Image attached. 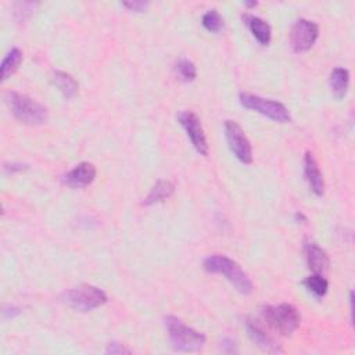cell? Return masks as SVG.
Returning a JSON list of instances; mask_svg holds the SVG:
<instances>
[{
	"label": "cell",
	"mask_w": 355,
	"mask_h": 355,
	"mask_svg": "<svg viewBox=\"0 0 355 355\" xmlns=\"http://www.w3.org/2000/svg\"><path fill=\"white\" fill-rule=\"evenodd\" d=\"M165 327L168 330L172 347L182 352L200 351L206 344V336L193 327L185 325L176 316H165Z\"/></svg>",
	"instance_id": "cell-3"
},
{
	"label": "cell",
	"mask_w": 355,
	"mask_h": 355,
	"mask_svg": "<svg viewBox=\"0 0 355 355\" xmlns=\"http://www.w3.org/2000/svg\"><path fill=\"white\" fill-rule=\"evenodd\" d=\"M64 302L78 311V312H89L95 308H99L107 302V294L92 284H81L67 290L63 294Z\"/></svg>",
	"instance_id": "cell-5"
},
{
	"label": "cell",
	"mask_w": 355,
	"mask_h": 355,
	"mask_svg": "<svg viewBox=\"0 0 355 355\" xmlns=\"http://www.w3.org/2000/svg\"><path fill=\"white\" fill-rule=\"evenodd\" d=\"M304 175H305L309 189L316 196H323V193H325L323 175H322L319 165L311 152H307L304 156Z\"/></svg>",
	"instance_id": "cell-12"
},
{
	"label": "cell",
	"mask_w": 355,
	"mask_h": 355,
	"mask_svg": "<svg viewBox=\"0 0 355 355\" xmlns=\"http://www.w3.org/2000/svg\"><path fill=\"white\" fill-rule=\"evenodd\" d=\"M246 330L251 341L260 347L262 351L266 352H282L280 345L273 340L271 334L262 327V325L258 320L254 319H247L246 320Z\"/></svg>",
	"instance_id": "cell-10"
},
{
	"label": "cell",
	"mask_w": 355,
	"mask_h": 355,
	"mask_svg": "<svg viewBox=\"0 0 355 355\" xmlns=\"http://www.w3.org/2000/svg\"><path fill=\"white\" fill-rule=\"evenodd\" d=\"M302 284L305 286V289L312 293L315 297H323L327 293L329 289V282L323 275L319 273H313L311 276H308Z\"/></svg>",
	"instance_id": "cell-19"
},
{
	"label": "cell",
	"mask_w": 355,
	"mask_h": 355,
	"mask_svg": "<svg viewBox=\"0 0 355 355\" xmlns=\"http://www.w3.org/2000/svg\"><path fill=\"white\" fill-rule=\"evenodd\" d=\"M53 84L59 88V91L64 95L66 99H73L78 93V82L73 75L64 71H55L52 74Z\"/></svg>",
	"instance_id": "cell-17"
},
{
	"label": "cell",
	"mask_w": 355,
	"mask_h": 355,
	"mask_svg": "<svg viewBox=\"0 0 355 355\" xmlns=\"http://www.w3.org/2000/svg\"><path fill=\"white\" fill-rule=\"evenodd\" d=\"M204 269L210 273L222 275L239 293L248 295L254 290V284L248 275L242 269V266L226 255L214 254L204 260Z\"/></svg>",
	"instance_id": "cell-1"
},
{
	"label": "cell",
	"mask_w": 355,
	"mask_h": 355,
	"mask_svg": "<svg viewBox=\"0 0 355 355\" xmlns=\"http://www.w3.org/2000/svg\"><path fill=\"white\" fill-rule=\"evenodd\" d=\"M225 138L230 152L243 164L253 163V147L242 127L232 120L225 121Z\"/></svg>",
	"instance_id": "cell-7"
},
{
	"label": "cell",
	"mask_w": 355,
	"mask_h": 355,
	"mask_svg": "<svg viewBox=\"0 0 355 355\" xmlns=\"http://www.w3.org/2000/svg\"><path fill=\"white\" fill-rule=\"evenodd\" d=\"M107 354H111V355H117V354H131L132 351L127 347H124L122 344L120 343H110L107 349H106Z\"/></svg>",
	"instance_id": "cell-22"
},
{
	"label": "cell",
	"mask_w": 355,
	"mask_h": 355,
	"mask_svg": "<svg viewBox=\"0 0 355 355\" xmlns=\"http://www.w3.org/2000/svg\"><path fill=\"white\" fill-rule=\"evenodd\" d=\"M330 89L331 93L334 95V98L337 99H343L348 91V85H349V73L348 70L343 69V67H337L330 73Z\"/></svg>",
	"instance_id": "cell-16"
},
{
	"label": "cell",
	"mask_w": 355,
	"mask_h": 355,
	"mask_svg": "<svg viewBox=\"0 0 355 355\" xmlns=\"http://www.w3.org/2000/svg\"><path fill=\"white\" fill-rule=\"evenodd\" d=\"M319 37V26L315 21L300 19L297 20L290 31L291 48L295 53H304L309 51Z\"/></svg>",
	"instance_id": "cell-8"
},
{
	"label": "cell",
	"mask_w": 355,
	"mask_h": 355,
	"mask_svg": "<svg viewBox=\"0 0 355 355\" xmlns=\"http://www.w3.org/2000/svg\"><path fill=\"white\" fill-rule=\"evenodd\" d=\"M26 168H27L26 164H17V163L6 164V165H5V171H9V172H12V174L19 172V171H23V170H26Z\"/></svg>",
	"instance_id": "cell-24"
},
{
	"label": "cell",
	"mask_w": 355,
	"mask_h": 355,
	"mask_svg": "<svg viewBox=\"0 0 355 355\" xmlns=\"http://www.w3.org/2000/svg\"><path fill=\"white\" fill-rule=\"evenodd\" d=\"M224 351L225 352H237V349H236V343L232 340V338H228V340H225L224 341Z\"/></svg>",
	"instance_id": "cell-25"
},
{
	"label": "cell",
	"mask_w": 355,
	"mask_h": 355,
	"mask_svg": "<svg viewBox=\"0 0 355 355\" xmlns=\"http://www.w3.org/2000/svg\"><path fill=\"white\" fill-rule=\"evenodd\" d=\"M178 121L182 125V128L186 131V135L192 140V145L194 146V149L200 154L207 156L208 154V142H207V138H206V134H204V129H203L199 116L193 111L185 110V111L179 113Z\"/></svg>",
	"instance_id": "cell-9"
},
{
	"label": "cell",
	"mask_w": 355,
	"mask_h": 355,
	"mask_svg": "<svg viewBox=\"0 0 355 355\" xmlns=\"http://www.w3.org/2000/svg\"><path fill=\"white\" fill-rule=\"evenodd\" d=\"M124 6L134 12H143L149 6V2H142V0H136V2H124Z\"/></svg>",
	"instance_id": "cell-23"
},
{
	"label": "cell",
	"mask_w": 355,
	"mask_h": 355,
	"mask_svg": "<svg viewBox=\"0 0 355 355\" xmlns=\"http://www.w3.org/2000/svg\"><path fill=\"white\" fill-rule=\"evenodd\" d=\"M261 316L272 329L283 336L291 334L301 322L298 309L291 304L265 305L261 309Z\"/></svg>",
	"instance_id": "cell-4"
},
{
	"label": "cell",
	"mask_w": 355,
	"mask_h": 355,
	"mask_svg": "<svg viewBox=\"0 0 355 355\" xmlns=\"http://www.w3.org/2000/svg\"><path fill=\"white\" fill-rule=\"evenodd\" d=\"M243 21L261 45H269L272 38V30L266 21L253 15H243Z\"/></svg>",
	"instance_id": "cell-14"
},
{
	"label": "cell",
	"mask_w": 355,
	"mask_h": 355,
	"mask_svg": "<svg viewBox=\"0 0 355 355\" xmlns=\"http://www.w3.org/2000/svg\"><path fill=\"white\" fill-rule=\"evenodd\" d=\"M201 23H203V27L210 33H219L224 27V20H222L221 15L218 13V10H215V9L208 10L203 16Z\"/></svg>",
	"instance_id": "cell-20"
},
{
	"label": "cell",
	"mask_w": 355,
	"mask_h": 355,
	"mask_svg": "<svg viewBox=\"0 0 355 355\" xmlns=\"http://www.w3.org/2000/svg\"><path fill=\"white\" fill-rule=\"evenodd\" d=\"M176 73L179 74V77L186 81V82H192L196 80L197 77V70H196V66L194 63H192L190 60L188 59H182L178 62L176 64Z\"/></svg>",
	"instance_id": "cell-21"
},
{
	"label": "cell",
	"mask_w": 355,
	"mask_h": 355,
	"mask_svg": "<svg viewBox=\"0 0 355 355\" xmlns=\"http://www.w3.org/2000/svg\"><path fill=\"white\" fill-rule=\"evenodd\" d=\"M304 250H305V258L309 269L313 273H319V275L326 273L330 265L329 255L326 254V251L322 247H319L315 242H307Z\"/></svg>",
	"instance_id": "cell-13"
},
{
	"label": "cell",
	"mask_w": 355,
	"mask_h": 355,
	"mask_svg": "<svg viewBox=\"0 0 355 355\" xmlns=\"http://www.w3.org/2000/svg\"><path fill=\"white\" fill-rule=\"evenodd\" d=\"M5 102L13 116L23 124L41 125L45 124L49 118L48 109L27 95L19 92H8L5 95Z\"/></svg>",
	"instance_id": "cell-2"
},
{
	"label": "cell",
	"mask_w": 355,
	"mask_h": 355,
	"mask_svg": "<svg viewBox=\"0 0 355 355\" xmlns=\"http://www.w3.org/2000/svg\"><path fill=\"white\" fill-rule=\"evenodd\" d=\"M96 167L92 163H80L75 168L67 172L63 178V182L74 189H81L89 186L96 178Z\"/></svg>",
	"instance_id": "cell-11"
},
{
	"label": "cell",
	"mask_w": 355,
	"mask_h": 355,
	"mask_svg": "<svg viewBox=\"0 0 355 355\" xmlns=\"http://www.w3.org/2000/svg\"><path fill=\"white\" fill-rule=\"evenodd\" d=\"M175 192V185L171 181H158L149 192L147 197L143 201V206H153L170 199Z\"/></svg>",
	"instance_id": "cell-15"
},
{
	"label": "cell",
	"mask_w": 355,
	"mask_h": 355,
	"mask_svg": "<svg viewBox=\"0 0 355 355\" xmlns=\"http://www.w3.org/2000/svg\"><path fill=\"white\" fill-rule=\"evenodd\" d=\"M21 62H23V52L19 48H13L5 56L2 66H0V71H2V81H6L8 78H10L17 71Z\"/></svg>",
	"instance_id": "cell-18"
},
{
	"label": "cell",
	"mask_w": 355,
	"mask_h": 355,
	"mask_svg": "<svg viewBox=\"0 0 355 355\" xmlns=\"http://www.w3.org/2000/svg\"><path fill=\"white\" fill-rule=\"evenodd\" d=\"M239 99H240V103L243 107H246L248 110H254L276 122L286 124V122L291 121V116H290L287 107L279 102H275L271 99H264L261 96L247 93V92H242L239 95Z\"/></svg>",
	"instance_id": "cell-6"
}]
</instances>
